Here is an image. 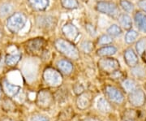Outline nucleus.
Here are the masks:
<instances>
[{
	"label": "nucleus",
	"mask_w": 146,
	"mask_h": 121,
	"mask_svg": "<svg viewBox=\"0 0 146 121\" xmlns=\"http://www.w3.org/2000/svg\"><path fill=\"white\" fill-rule=\"evenodd\" d=\"M55 47L59 52L66 55L68 58L73 59H76L79 58L78 50L73 44L68 41L63 39H58L55 42Z\"/></svg>",
	"instance_id": "nucleus-1"
},
{
	"label": "nucleus",
	"mask_w": 146,
	"mask_h": 121,
	"mask_svg": "<svg viewBox=\"0 0 146 121\" xmlns=\"http://www.w3.org/2000/svg\"><path fill=\"white\" fill-rule=\"evenodd\" d=\"M26 23V17L21 13H15L8 18L7 27L8 30L13 33L20 32Z\"/></svg>",
	"instance_id": "nucleus-2"
},
{
	"label": "nucleus",
	"mask_w": 146,
	"mask_h": 121,
	"mask_svg": "<svg viewBox=\"0 0 146 121\" xmlns=\"http://www.w3.org/2000/svg\"><path fill=\"white\" fill-rule=\"evenodd\" d=\"M97 10L113 18H115L120 15L119 10L117 5L115 3L109 2V1L98 2L97 4Z\"/></svg>",
	"instance_id": "nucleus-3"
},
{
	"label": "nucleus",
	"mask_w": 146,
	"mask_h": 121,
	"mask_svg": "<svg viewBox=\"0 0 146 121\" xmlns=\"http://www.w3.org/2000/svg\"><path fill=\"white\" fill-rule=\"evenodd\" d=\"M46 83L50 86H58L63 81L61 74L54 68H46L43 73Z\"/></svg>",
	"instance_id": "nucleus-4"
},
{
	"label": "nucleus",
	"mask_w": 146,
	"mask_h": 121,
	"mask_svg": "<svg viewBox=\"0 0 146 121\" xmlns=\"http://www.w3.org/2000/svg\"><path fill=\"white\" fill-rule=\"evenodd\" d=\"M98 65L102 70L107 72H114L119 68V63L115 59H102L98 62Z\"/></svg>",
	"instance_id": "nucleus-5"
},
{
	"label": "nucleus",
	"mask_w": 146,
	"mask_h": 121,
	"mask_svg": "<svg viewBox=\"0 0 146 121\" xmlns=\"http://www.w3.org/2000/svg\"><path fill=\"white\" fill-rule=\"evenodd\" d=\"M129 102L135 106H141L145 102V94L140 89H136L129 94Z\"/></svg>",
	"instance_id": "nucleus-6"
},
{
	"label": "nucleus",
	"mask_w": 146,
	"mask_h": 121,
	"mask_svg": "<svg viewBox=\"0 0 146 121\" xmlns=\"http://www.w3.org/2000/svg\"><path fill=\"white\" fill-rule=\"evenodd\" d=\"M53 102L52 94L48 90H42L37 96V105L42 108L50 106Z\"/></svg>",
	"instance_id": "nucleus-7"
},
{
	"label": "nucleus",
	"mask_w": 146,
	"mask_h": 121,
	"mask_svg": "<svg viewBox=\"0 0 146 121\" xmlns=\"http://www.w3.org/2000/svg\"><path fill=\"white\" fill-rule=\"evenodd\" d=\"M106 94L110 98V100L114 102L115 103H122L124 100V96L118 89L113 86H107L106 89Z\"/></svg>",
	"instance_id": "nucleus-8"
},
{
	"label": "nucleus",
	"mask_w": 146,
	"mask_h": 121,
	"mask_svg": "<svg viewBox=\"0 0 146 121\" xmlns=\"http://www.w3.org/2000/svg\"><path fill=\"white\" fill-rule=\"evenodd\" d=\"M23 72L28 80L32 81L36 78V72H37V67L34 63L33 62H28L25 64L23 68Z\"/></svg>",
	"instance_id": "nucleus-9"
},
{
	"label": "nucleus",
	"mask_w": 146,
	"mask_h": 121,
	"mask_svg": "<svg viewBox=\"0 0 146 121\" xmlns=\"http://www.w3.org/2000/svg\"><path fill=\"white\" fill-rule=\"evenodd\" d=\"M63 33L70 40H75L78 36V29L72 24H66L63 27Z\"/></svg>",
	"instance_id": "nucleus-10"
},
{
	"label": "nucleus",
	"mask_w": 146,
	"mask_h": 121,
	"mask_svg": "<svg viewBox=\"0 0 146 121\" xmlns=\"http://www.w3.org/2000/svg\"><path fill=\"white\" fill-rule=\"evenodd\" d=\"M3 85V90L6 92V94L10 97H15L16 95L18 94V93L21 90V87L19 85L11 84L8 80H4Z\"/></svg>",
	"instance_id": "nucleus-11"
},
{
	"label": "nucleus",
	"mask_w": 146,
	"mask_h": 121,
	"mask_svg": "<svg viewBox=\"0 0 146 121\" xmlns=\"http://www.w3.org/2000/svg\"><path fill=\"white\" fill-rule=\"evenodd\" d=\"M124 59L129 67H135L138 63V57L132 49H127L124 52Z\"/></svg>",
	"instance_id": "nucleus-12"
},
{
	"label": "nucleus",
	"mask_w": 146,
	"mask_h": 121,
	"mask_svg": "<svg viewBox=\"0 0 146 121\" xmlns=\"http://www.w3.org/2000/svg\"><path fill=\"white\" fill-rule=\"evenodd\" d=\"M137 29L140 31L146 33V15L141 11H137L134 17Z\"/></svg>",
	"instance_id": "nucleus-13"
},
{
	"label": "nucleus",
	"mask_w": 146,
	"mask_h": 121,
	"mask_svg": "<svg viewBox=\"0 0 146 121\" xmlns=\"http://www.w3.org/2000/svg\"><path fill=\"white\" fill-rule=\"evenodd\" d=\"M45 41L42 38H35L29 41L27 43V47L32 52H36L42 50L44 46Z\"/></svg>",
	"instance_id": "nucleus-14"
},
{
	"label": "nucleus",
	"mask_w": 146,
	"mask_h": 121,
	"mask_svg": "<svg viewBox=\"0 0 146 121\" xmlns=\"http://www.w3.org/2000/svg\"><path fill=\"white\" fill-rule=\"evenodd\" d=\"M57 66L59 71H61L63 73L68 75L70 74L73 70V65L71 62H69L67 59H62L59 60L57 63Z\"/></svg>",
	"instance_id": "nucleus-15"
},
{
	"label": "nucleus",
	"mask_w": 146,
	"mask_h": 121,
	"mask_svg": "<svg viewBox=\"0 0 146 121\" xmlns=\"http://www.w3.org/2000/svg\"><path fill=\"white\" fill-rule=\"evenodd\" d=\"M76 103H77V106L80 109H81V110L86 109L90 106L91 98L88 94H83L79 96L77 101H76Z\"/></svg>",
	"instance_id": "nucleus-16"
},
{
	"label": "nucleus",
	"mask_w": 146,
	"mask_h": 121,
	"mask_svg": "<svg viewBox=\"0 0 146 121\" xmlns=\"http://www.w3.org/2000/svg\"><path fill=\"white\" fill-rule=\"evenodd\" d=\"M119 21L121 26L125 29H131L132 26V21L131 17L127 14H120L119 16Z\"/></svg>",
	"instance_id": "nucleus-17"
},
{
	"label": "nucleus",
	"mask_w": 146,
	"mask_h": 121,
	"mask_svg": "<svg viewBox=\"0 0 146 121\" xmlns=\"http://www.w3.org/2000/svg\"><path fill=\"white\" fill-rule=\"evenodd\" d=\"M117 51V49L115 47L109 46V47H105L99 49L98 51V55L100 56H110L115 55Z\"/></svg>",
	"instance_id": "nucleus-18"
},
{
	"label": "nucleus",
	"mask_w": 146,
	"mask_h": 121,
	"mask_svg": "<svg viewBox=\"0 0 146 121\" xmlns=\"http://www.w3.org/2000/svg\"><path fill=\"white\" fill-rule=\"evenodd\" d=\"M97 106L102 112H109L111 111V106L110 105V103L107 102L106 99H105L104 98H100L98 100L97 102Z\"/></svg>",
	"instance_id": "nucleus-19"
},
{
	"label": "nucleus",
	"mask_w": 146,
	"mask_h": 121,
	"mask_svg": "<svg viewBox=\"0 0 146 121\" xmlns=\"http://www.w3.org/2000/svg\"><path fill=\"white\" fill-rule=\"evenodd\" d=\"M29 2L37 10H45L49 5V0H29Z\"/></svg>",
	"instance_id": "nucleus-20"
},
{
	"label": "nucleus",
	"mask_w": 146,
	"mask_h": 121,
	"mask_svg": "<svg viewBox=\"0 0 146 121\" xmlns=\"http://www.w3.org/2000/svg\"><path fill=\"white\" fill-rule=\"evenodd\" d=\"M21 55L20 54L16 55H8L6 56L5 63L8 66H15L21 60Z\"/></svg>",
	"instance_id": "nucleus-21"
},
{
	"label": "nucleus",
	"mask_w": 146,
	"mask_h": 121,
	"mask_svg": "<svg viewBox=\"0 0 146 121\" xmlns=\"http://www.w3.org/2000/svg\"><path fill=\"white\" fill-rule=\"evenodd\" d=\"M53 19L50 16H41L40 20L37 21L39 27L42 28H50L53 25Z\"/></svg>",
	"instance_id": "nucleus-22"
},
{
	"label": "nucleus",
	"mask_w": 146,
	"mask_h": 121,
	"mask_svg": "<svg viewBox=\"0 0 146 121\" xmlns=\"http://www.w3.org/2000/svg\"><path fill=\"white\" fill-rule=\"evenodd\" d=\"M122 85L123 87V89L127 91V92H132L133 90H136V83L134 82V80L130 79L124 80L122 83Z\"/></svg>",
	"instance_id": "nucleus-23"
},
{
	"label": "nucleus",
	"mask_w": 146,
	"mask_h": 121,
	"mask_svg": "<svg viewBox=\"0 0 146 121\" xmlns=\"http://www.w3.org/2000/svg\"><path fill=\"white\" fill-rule=\"evenodd\" d=\"M107 32L110 36H114V37H119L122 34V29L119 26H118L117 25H112L108 28Z\"/></svg>",
	"instance_id": "nucleus-24"
},
{
	"label": "nucleus",
	"mask_w": 146,
	"mask_h": 121,
	"mask_svg": "<svg viewBox=\"0 0 146 121\" xmlns=\"http://www.w3.org/2000/svg\"><path fill=\"white\" fill-rule=\"evenodd\" d=\"M138 37V33L135 30H129L126 33L125 35V42L127 44H131L132 42L136 41V39Z\"/></svg>",
	"instance_id": "nucleus-25"
},
{
	"label": "nucleus",
	"mask_w": 146,
	"mask_h": 121,
	"mask_svg": "<svg viewBox=\"0 0 146 121\" xmlns=\"http://www.w3.org/2000/svg\"><path fill=\"white\" fill-rule=\"evenodd\" d=\"M61 3L63 7L67 9H75L79 6L77 0H61Z\"/></svg>",
	"instance_id": "nucleus-26"
},
{
	"label": "nucleus",
	"mask_w": 146,
	"mask_h": 121,
	"mask_svg": "<svg viewBox=\"0 0 146 121\" xmlns=\"http://www.w3.org/2000/svg\"><path fill=\"white\" fill-rule=\"evenodd\" d=\"M136 51L140 55H143V54L145 53L146 49V39L145 38H142L140 41H138L136 45Z\"/></svg>",
	"instance_id": "nucleus-27"
},
{
	"label": "nucleus",
	"mask_w": 146,
	"mask_h": 121,
	"mask_svg": "<svg viewBox=\"0 0 146 121\" xmlns=\"http://www.w3.org/2000/svg\"><path fill=\"white\" fill-rule=\"evenodd\" d=\"M13 7L10 3H3L0 6V16H5L11 12Z\"/></svg>",
	"instance_id": "nucleus-28"
},
{
	"label": "nucleus",
	"mask_w": 146,
	"mask_h": 121,
	"mask_svg": "<svg viewBox=\"0 0 146 121\" xmlns=\"http://www.w3.org/2000/svg\"><path fill=\"white\" fill-rule=\"evenodd\" d=\"M120 6L127 12H131L134 9L133 4L131 3H130L129 1H127V0H122L120 2Z\"/></svg>",
	"instance_id": "nucleus-29"
},
{
	"label": "nucleus",
	"mask_w": 146,
	"mask_h": 121,
	"mask_svg": "<svg viewBox=\"0 0 146 121\" xmlns=\"http://www.w3.org/2000/svg\"><path fill=\"white\" fill-rule=\"evenodd\" d=\"M112 42H113V38H112V37H111L110 35L105 34V35H102V36L99 38V40H98V44H99V45H108V44H110Z\"/></svg>",
	"instance_id": "nucleus-30"
},
{
	"label": "nucleus",
	"mask_w": 146,
	"mask_h": 121,
	"mask_svg": "<svg viewBox=\"0 0 146 121\" xmlns=\"http://www.w3.org/2000/svg\"><path fill=\"white\" fill-rule=\"evenodd\" d=\"M132 74L136 77H143L145 76V71L141 67H136L131 70Z\"/></svg>",
	"instance_id": "nucleus-31"
},
{
	"label": "nucleus",
	"mask_w": 146,
	"mask_h": 121,
	"mask_svg": "<svg viewBox=\"0 0 146 121\" xmlns=\"http://www.w3.org/2000/svg\"><path fill=\"white\" fill-rule=\"evenodd\" d=\"M81 47L85 53H89L93 50V44L90 42H84L81 44Z\"/></svg>",
	"instance_id": "nucleus-32"
},
{
	"label": "nucleus",
	"mask_w": 146,
	"mask_h": 121,
	"mask_svg": "<svg viewBox=\"0 0 146 121\" xmlns=\"http://www.w3.org/2000/svg\"><path fill=\"white\" fill-rule=\"evenodd\" d=\"M31 121H50L47 119L46 116H40V115H36L32 117Z\"/></svg>",
	"instance_id": "nucleus-33"
},
{
	"label": "nucleus",
	"mask_w": 146,
	"mask_h": 121,
	"mask_svg": "<svg viewBox=\"0 0 146 121\" xmlns=\"http://www.w3.org/2000/svg\"><path fill=\"white\" fill-rule=\"evenodd\" d=\"M138 6L146 13V0H140L138 2Z\"/></svg>",
	"instance_id": "nucleus-34"
},
{
	"label": "nucleus",
	"mask_w": 146,
	"mask_h": 121,
	"mask_svg": "<svg viewBox=\"0 0 146 121\" xmlns=\"http://www.w3.org/2000/svg\"><path fill=\"white\" fill-rule=\"evenodd\" d=\"M84 121H99L98 120H96V119H93V118H91V119H87V120H85Z\"/></svg>",
	"instance_id": "nucleus-35"
},
{
	"label": "nucleus",
	"mask_w": 146,
	"mask_h": 121,
	"mask_svg": "<svg viewBox=\"0 0 146 121\" xmlns=\"http://www.w3.org/2000/svg\"><path fill=\"white\" fill-rule=\"evenodd\" d=\"M0 95H1V90H0Z\"/></svg>",
	"instance_id": "nucleus-36"
},
{
	"label": "nucleus",
	"mask_w": 146,
	"mask_h": 121,
	"mask_svg": "<svg viewBox=\"0 0 146 121\" xmlns=\"http://www.w3.org/2000/svg\"><path fill=\"white\" fill-rule=\"evenodd\" d=\"M127 121H132V120H127Z\"/></svg>",
	"instance_id": "nucleus-37"
},
{
	"label": "nucleus",
	"mask_w": 146,
	"mask_h": 121,
	"mask_svg": "<svg viewBox=\"0 0 146 121\" xmlns=\"http://www.w3.org/2000/svg\"><path fill=\"white\" fill-rule=\"evenodd\" d=\"M8 121H10V120H8Z\"/></svg>",
	"instance_id": "nucleus-38"
}]
</instances>
